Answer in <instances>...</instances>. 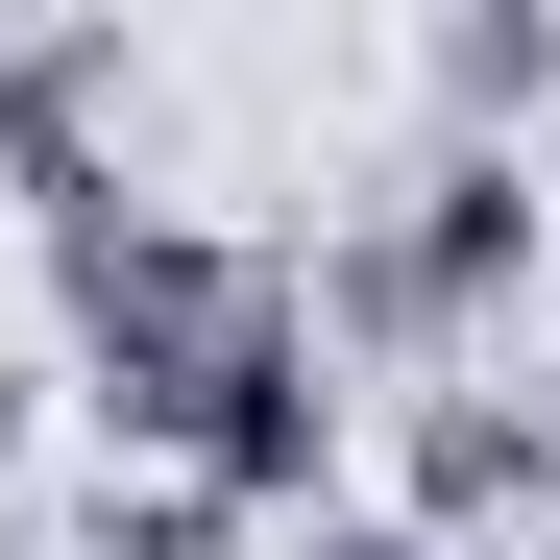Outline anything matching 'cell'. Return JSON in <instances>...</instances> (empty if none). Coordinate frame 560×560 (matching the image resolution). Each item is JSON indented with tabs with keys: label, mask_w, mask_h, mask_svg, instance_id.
Returning a JSON list of instances; mask_svg holds the SVG:
<instances>
[{
	"label": "cell",
	"mask_w": 560,
	"mask_h": 560,
	"mask_svg": "<svg viewBox=\"0 0 560 560\" xmlns=\"http://www.w3.org/2000/svg\"><path fill=\"white\" fill-rule=\"evenodd\" d=\"M390 488H415L390 536H439V560L488 536V512H560V390H512V365H439V390L390 415Z\"/></svg>",
	"instance_id": "7a4b0ae2"
},
{
	"label": "cell",
	"mask_w": 560,
	"mask_h": 560,
	"mask_svg": "<svg viewBox=\"0 0 560 560\" xmlns=\"http://www.w3.org/2000/svg\"><path fill=\"white\" fill-rule=\"evenodd\" d=\"M49 293H73L98 439L147 463V488L220 439V390H244V365H293V268H268V244H220V220H171V196H122V171L49 220Z\"/></svg>",
	"instance_id": "6da1fadb"
},
{
	"label": "cell",
	"mask_w": 560,
	"mask_h": 560,
	"mask_svg": "<svg viewBox=\"0 0 560 560\" xmlns=\"http://www.w3.org/2000/svg\"><path fill=\"white\" fill-rule=\"evenodd\" d=\"M317 560H439V536H390V512H341V536H317Z\"/></svg>",
	"instance_id": "277c9868"
},
{
	"label": "cell",
	"mask_w": 560,
	"mask_h": 560,
	"mask_svg": "<svg viewBox=\"0 0 560 560\" xmlns=\"http://www.w3.org/2000/svg\"><path fill=\"white\" fill-rule=\"evenodd\" d=\"M536 98H560V25H439V147H488Z\"/></svg>",
	"instance_id": "3957f363"
}]
</instances>
